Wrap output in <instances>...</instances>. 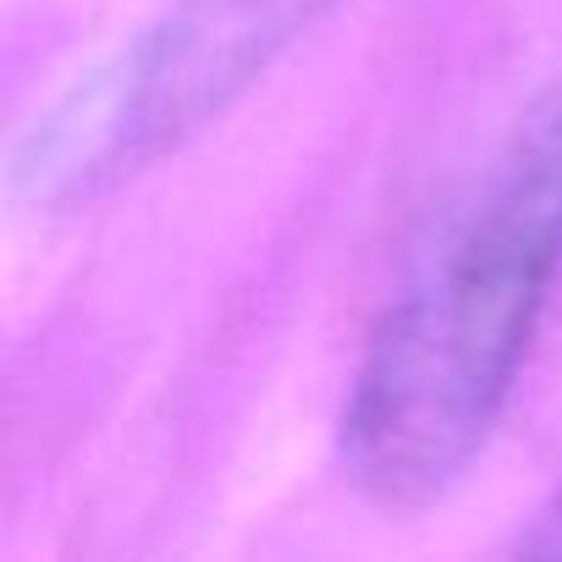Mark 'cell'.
Returning a JSON list of instances; mask_svg holds the SVG:
<instances>
[{
	"label": "cell",
	"instance_id": "1",
	"mask_svg": "<svg viewBox=\"0 0 562 562\" xmlns=\"http://www.w3.org/2000/svg\"><path fill=\"white\" fill-rule=\"evenodd\" d=\"M562 276V83L502 144L430 265L381 315L342 414L348 480L392 507L447 496L491 441Z\"/></svg>",
	"mask_w": 562,
	"mask_h": 562
},
{
	"label": "cell",
	"instance_id": "2",
	"mask_svg": "<svg viewBox=\"0 0 562 562\" xmlns=\"http://www.w3.org/2000/svg\"><path fill=\"white\" fill-rule=\"evenodd\" d=\"M337 0H171L100 72H89L12 155V193L78 210L210 127Z\"/></svg>",
	"mask_w": 562,
	"mask_h": 562
},
{
	"label": "cell",
	"instance_id": "3",
	"mask_svg": "<svg viewBox=\"0 0 562 562\" xmlns=\"http://www.w3.org/2000/svg\"><path fill=\"white\" fill-rule=\"evenodd\" d=\"M524 546H529V551H562V507H557V513H546L540 535H529Z\"/></svg>",
	"mask_w": 562,
	"mask_h": 562
}]
</instances>
